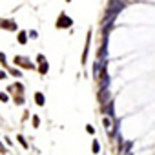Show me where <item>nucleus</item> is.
Returning <instances> with one entry per match:
<instances>
[{"label": "nucleus", "instance_id": "nucleus-1", "mask_svg": "<svg viewBox=\"0 0 155 155\" xmlns=\"http://www.w3.org/2000/svg\"><path fill=\"white\" fill-rule=\"evenodd\" d=\"M37 102H38V104H42V102H44V97L40 95V93H38V95H37Z\"/></svg>", "mask_w": 155, "mask_h": 155}]
</instances>
